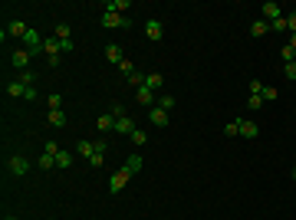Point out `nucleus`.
I'll list each match as a JSON object with an SVG mask.
<instances>
[{"label":"nucleus","instance_id":"obj_14","mask_svg":"<svg viewBox=\"0 0 296 220\" xmlns=\"http://www.w3.org/2000/svg\"><path fill=\"white\" fill-rule=\"evenodd\" d=\"M106 10H109V13H122V17H129L125 10H132V0H109V3H106Z\"/></svg>","mask_w":296,"mask_h":220},{"label":"nucleus","instance_id":"obj_22","mask_svg":"<svg viewBox=\"0 0 296 220\" xmlns=\"http://www.w3.org/2000/svg\"><path fill=\"white\" fill-rule=\"evenodd\" d=\"M270 33V23L267 20H253L250 23V36H267Z\"/></svg>","mask_w":296,"mask_h":220},{"label":"nucleus","instance_id":"obj_44","mask_svg":"<svg viewBox=\"0 0 296 220\" xmlns=\"http://www.w3.org/2000/svg\"><path fill=\"white\" fill-rule=\"evenodd\" d=\"M293 181H296V168H293Z\"/></svg>","mask_w":296,"mask_h":220},{"label":"nucleus","instance_id":"obj_32","mask_svg":"<svg viewBox=\"0 0 296 220\" xmlns=\"http://www.w3.org/2000/svg\"><path fill=\"white\" fill-rule=\"evenodd\" d=\"M270 30H273V33H290V26H286V17L273 20V23H270Z\"/></svg>","mask_w":296,"mask_h":220},{"label":"nucleus","instance_id":"obj_27","mask_svg":"<svg viewBox=\"0 0 296 220\" xmlns=\"http://www.w3.org/2000/svg\"><path fill=\"white\" fill-rule=\"evenodd\" d=\"M20 82L27 89H33V86H36V73H33V69H23V73H20Z\"/></svg>","mask_w":296,"mask_h":220},{"label":"nucleus","instance_id":"obj_16","mask_svg":"<svg viewBox=\"0 0 296 220\" xmlns=\"http://www.w3.org/2000/svg\"><path fill=\"white\" fill-rule=\"evenodd\" d=\"M27 30H30V26H27V23L23 20H10V26H7V36H27Z\"/></svg>","mask_w":296,"mask_h":220},{"label":"nucleus","instance_id":"obj_1","mask_svg":"<svg viewBox=\"0 0 296 220\" xmlns=\"http://www.w3.org/2000/svg\"><path fill=\"white\" fill-rule=\"evenodd\" d=\"M30 168L33 165H30V158H27V154H10V158H7V171H10L13 177H23Z\"/></svg>","mask_w":296,"mask_h":220},{"label":"nucleus","instance_id":"obj_10","mask_svg":"<svg viewBox=\"0 0 296 220\" xmlns=\"http://www.w3.org/2000/svg\"><path fill=\"white\" fill-rule=\"evenodd\" d=\"M135 128H138V125H135L132 115H119V119H115V132H119V135H132Z\"/></svg>","mask_w":296,"mask_h":220},{"label":"nucleus","instance_id":"obj_34","mask_svg":"<svg viewBox=\"0 0 296 220\" xmlns=\"http://www.w3.org/2000/svg\"><path fill=\"white\" fill-rule=\"evenodd\" d=\"M46 102H50V112H53V109H63V96H59V92H53Z\"/></svg>","mask_w":296,"mask_h":220},{"label":"nucleus","instance_id":"obj_40","mask_svg":"<svg viewBox=\"0 0 296 220\" xmlns=\"http://www.w3.org/2000/svg\"><path fill=\"white\" fill-rule=\"evenodd\" d=\"M283 73H286V79H293V82H296V63H286Z\"/></svg>","mask_w":296,"mask_h":220},{"label":"nucleus","instance_id":"obj_2","mask_svg":"<svg viewBox=\"0 0 296 220\" xmlns=\"http://www.w3.org/2000/svg\"><path fill=\"white\" fill-rule=\"evenodd\" d=\"M102 26L106 30H125V26H132V17H122V13H102Z\"/></svg>","mask_w":296,"mask_h":220},{"label":"nucleus","instance_id":"obj_20","mask_svg":"<svg viewBox=\"0 0 296 220\" xmlns=\"http://www.w3.org/2000/svg\"><path fill=\"white\" fill-rule=\"evenodd\" d=\"M76 154H82V158H92V154H96V142H76Z\"/></svg>","mask_w":296,"mask_h":220},{"label":"nucleus","instance_id":"obj_28","mask_svg":"<svg viewBox=\"0 0 296 220\" xmlns=\"http://www.w3.org/2000/svg\"><path fill=\"white\" fill-rule=\"evenodd\" d=\"M56 40H73V30H69V23H56Z\"/></svg>","mask_w":296,"mask_h":220},{"label":"nucleus","instance_id":"obj_37","mask_svg":"<svg viewBox=\"0 0 296 220\" xmlns=\"http://www.w3.org/2000/svg\"><path fill=\"white\" fill-rule=\"evenodd\" d=\"M276 99V89L273 86H263V102H273Z\"/></svg>","mask_w":296,"mask_h":220},{"label":"nucleus","instance_id":"obj_35","mask_svg":"<svg viewBox=\"0 0 296 220\" xmlns=\"http://www.w3.org/2000/svg\"><path fill=\"white\" fill-rule=\"evenodd\" d=\"M43 151H46V154H53V158H56V154L63 151V148H59L56 142H43Z\"/></svg>","mask_w":296,"mask_h":220},{"label":"nucleus","instance_id":"obj_26","mask_svg":"<svg viewBox=\"0 0 296 220\" xmlns=\"http://www.w3.org/2000/svg\"><path fill=\"white\" fill-rule=\"evenodd\" d=\"M129 138H132V145H138V148H142V145H148V135H145V128H135Z\"/></svg>","mask_w":296,"mask_h":220},{"label":"nucleus","instance_id":"obj_43","mask_svg":"<svg viewBox=\"0 0 296 220\" xmlns=\"http://www.w3.org/2000/svg\"><path fill=\"white\" fill-rule=\"evenodd\" d=\"M290 46H293V53H296V33H290Z\"/></svg>","mask_w":296,"mask_h":220},{"label":"nucleus","instance_id":"obj_11","mask_svg":"<svg viewBox=\"0 0 296 220\" xmlns=\"http://www.w3.org/2000/svg\"><path fill=\"white\" fill-rule=\"evenodd\" d=\"M135 99H138V105H145V109H152V105H155V102H158V96H155V92H152V89H135Z\"/></svg>","mask_w":296,"mask_h":220},{"label":"nucleus","instance_id":"obj_3","mask_svg":"<svg viewBox=\"0 0 296 220\" xmlns=\"http://www.w3.org/2000/svg\"><path fill=\"white\" fill-rule=\"evenodd\" d=\"M145 36H148L152 43H158L164 36V23L158 20V17H148V20H145Z\"/></svg>","mask_w":296,"mask_h":220},{"label":"nucleus","instance_id":"obj_30","mask_svg":"<svg viewBox=\"0 0 296 220\" xmlns=\"http://www.w3.org/2000/svg\"><path fill=\"white\" fill-rule=\"evenodd\" d=\"M247 109H250V112H260L263 109V96H247Z\"/></svg>","mask_w":296,"mask_h":220},{"label":"nucleus","instance_id":"obj_7","mask_svg":"<svg viewBox=\"0 0 296 220\" xmlns=\"http://www.w3.org/2000/svg\"><path fill=\"white\" fill-rule=\"evenodd\" d=\"M30 59H33V53H27V49H17V53L10 56V66L23 73V69H30Z\"/></svg>","mask_w":296,"mask_h":220},{"label":"nucleus","instance_id":"obj_18","mask_svg":"<svg viewBox=\"0 0 296 220\" xmlns=\"http://www.w3.org/2000/svg\"><path fill=\"white\" fill-rule=\"evenodd\" d=\"M106 59H109V63H115V66H119L122 59H125V56H122V46L109 43V46H106Z\"/></svg>","mask_w":296,"mask_h":220},{"label":"nucleus","instance_id":"obj_15","mask_svg":"<svg viewBox=\"0 0 296 220\" xmlns=\"http://www.w3.org/2000/svg\"><path fill=\"white\" fill-rule=\"evenodd\" d=\"M96 128L102 135H106V132H115V115H112V112H109V115H99V119H96Z\"/></svg>","mask_w":296,"mask_h":220},{"label":"nucleus","instance_id":"obj_46","mask_svg":"<svg viewBox=\"0 0 296 220\" xmlns=\"http://www.w3.org/2000/svg\"><path fill=\"white\" fill-rule=\"evenodd\" d=\"M293 63H296V56H293Z\"/></svg>","mask_w":296,"mask_h":220},{"label":"nucleus","instance_id":"obj_23","mask_svg":"<svg viewBox=\"0 0 296 220\" xmlns=\"http://www.w3.org/2000/svg\"><path fill=\"white\" fill-rule=\"evenodd\" d=\"M175 96H171V92H161V96H158V102H155V105H161V109L164 112H171V109H175Z\"/></svg>","mask_w":296,"mask_h":220},{"label":"nucleus","instance_id":"obj_42","mask_svg":"<svg viewBox=\"0 0 296 220\" xmlns=\"http://www.w3.org/2000/svg\"><path fill=\"white\" fill-rule=\"evenodd\" d=\"M286 26H290V33H296V10L286 17Z\"/></svg>","mask_w":296,"mask_h":220},{"label":"nucleus","instance_id":"obj_29","mask_svg":"<svg viewBox=\"0 0 296 220\" xmlns=\"http://www.w3.org/2000/svg\"><path fill=\"white\" fill-rule=\"evenodd\" d=\"M224 135H227V138H241V122H227V125H224Z\"/></svg>","mask_w":296,"mask_h":220},{"label":"nucleus","instance_id":"obj_41","mask_svg":"<svg viewBox=\"0 0 296 220\" xmlns=\"http://www.w3.org/2000/svg\"><path fill=\"white\" fill-rule=\"evenodd\" d=\"M293 56H296V53H293V46L286 43V46H283V59H286V63H293Z\"/></svg>","mask_w":296,"mask_h":220},{"label":"nucleus","instance_id":"obj_13","mask_svg":"<svg viewBox=\"0 0 296 220\" xmlns=\"http://www.w3.org/2000/svg\"><path fill=\"white\" fill-rule=\"evenodd\" d=\"M241 122V138H257L260 135V125L257 122H250V119H237Z\"/></svg>","mask_w":296,"mask_h":220},{"label":"nucleus","instance_id":"obj_5","mask_svg":"<svg viewBox=\"0 0 296 220\" xmlns=\"http://www.w3.org/2000/svg\"><path fill=\"white\" fill-rule=\"evenodd\" d=\"M129 181H132V174L125 171V168H119V171H115V174L109 177V191H112V194H119V191H122L125 184H129Z\"/></svg>","mask_w":296,"mask_h":220},{"label":"nucleus","instance_id":"obj_45","mask_svg":"<svg viewBox=\"0 0 296 220\" xmlns=\"http://www.w3.org/2000/svg\"><path fill=\"white\" fill-rule=\"evenodd\" d=\"M3 220H17V217H3Z\"/></svg>","mask_w":296,"mask_h":220},{"label":"nucleus","instance_id":"obj_17","mask_svg":"<svg viewBox=\"0 0 296 220\" xmlns=\"http://www.w3.org/2000/svg\"><path fill=\"white\" fill-rule=\"evenodd\" d=\"M7 96H13V99H23V96H27V86H23L20 79H13V82H7Z\"/></svg>","mask_w":296,"mask_h":220},{"label":"nucleus","instance_id":"obj_8","mask_svg":"<svg viewBox=\"0 0 296 220\" xmlns=\"http://www.w3.org/2000/svg\"><path fill=\"white\" fill-rule=\"evenodd\" d=\"M260 10H263V20H267V23H273V20H280V17H283L280 3H273V0H267V3H263Z\"/></svg>","mask_w":296,"mask_h":220},{"label":"nucleus","instance_id":"obj_24","mask_svg":"<svg viewBox=\"0 0 296 220\" xmlns=\"http://www.w3.org/2000/svg\"><path fill=\"white\" fill-rule=\"evenodd\" d=\"M142 158H138V154H132L129 161H125V171H129V174H138V171H142Z\"/></svg>","mask_w":296,"mask_h":220},{"label":"nucleus","instance_id":"obj_12","mask_svg":"<svg viewBox=\"0 0 296 220\" xmlns=\"http://www.w3.org/2000/svg\"><path fill=\"white\" fill-rule=\"evenodd\" d=\"M43 53H46V63H50V59H59V53H63V49H59V40H56V36H46Z\"/></svg>","mask_w":296,"mask_h":220},{"label":"nucleus","instance_id":"obj_6","mask_svg":"<svg viewBox=\"0 0 296 220\" xmlns=\"http://www.w3.org/2000/svg\"><path fill=\"white\" fill-rule=\"evenodd\" d=\"M148 122H152V125H158V128H164V125L171 122V115H168L161 105H152V109H148Z\"/></svg>","mask_w":296,"mask_h":220},{"label":"nucleus","instance_id":"obj_9","mask_svg":"<svg viewBox=\"0 0 296 220\" xmlns=\"http://www.w3.org/2000/svg\"><path fill=\"white\" fill-rule=\"evenodd\" d=\"M145 89H152L155 96H161V89H164V76H161V73H148V76H145Z\"/></svg>","mask_w":296,"mask_h":220},{"label":"nucleus","instance_id":"obj_36","mask_svg":"<svg viewBox=\"0 0 296 220\" xmlns=\"http://www.w3.org/2000/svg\"><path fill=\"white\" fill-rule=\"evenodd\" d=\"M119 69L125 73V76H132V73H135V63H132V59H122V63H119Z\"/></svg>","mask_w":296,"mask_h":220},{"label":"nucleus","instance_id":"obj_25","mask_svg":"<svg viewBox=\"0 0 296 220\" xmlns=\"http://www.w3.org/2000/svg\"><path fill=\"white\" fill-rule=\"evenodd\" d=\"M145 76H148V73H142V69H135V73H132V76H125V79H129V82H132L135 89H142V86H145Z\"/></svg>","mask_w":296,"mask_h":220},{"label":"nucleus","instance_id":"obj_19","mask_svg":"<svg viewBox=\"0 0 296 220\" xmlns=\"http://www.w3.org/2000/svg\"><path fill=\"white\" fill-rule=\"evenodd\" d=\"M46 122H50L53 128H63V125H66V115H63V109H53V112H46Z\"/></svg>","mask_w":296,"mask_h":220},{"label":"nucleus","instance_id":"obj_21","mask_svg":"<svg viewBox=\"0 0 296 220\" xmlns=\"http://www.w3.org/2000/svg\"><path fill=\"white\" fill-rule=\"evenodd\" d=\"M36 168H40V171H53V168H56V158H53V154H40V158H36Z\"/></svg>","mask_w":296,"mask_h":220},{"label":"nucleus","instance_id":"obj_33","mask_svg":"<svg viewBox=\"0 0 296 220\" xmlns=\"http://www.w3.org/2000/svg\"><path fill=\"white\" fill-rule=\"evenodd\" d=\"M247 96H263V82H260V79H250V86H247Z\"/></svg>","mask_w":296,"mask_h":220},{"label":"nucleus","instance_id":"obj_38","mask_svg":"<svg viewBox=\"0 0 296 220\" xmlns=\"http://www.w3.org/2000/svg\"><path fill=\"white\" fill-rule=\"evenodd\" d=\"M59 49H63V53H73L76 43H73V40H59Z\"/></svg>","mask_w":296,"mask_h":220},{"label":"nucleus","instance_id":"obj_39","mask_svg":"<svg viewBox=\"0 0 296 220\" xmlns=\"http://www.w3.org/2000/svg\"><path fill=\"white\" fill-rule=\"evenodd\" d=\"M102 158H106V154H92V158H89V168H102Z\"/></svg>","mask_w":296,"mask_h":220},{"label":"nucleus","instance_id":"obj_4","mask_svg":"<svg viewBox=\"0 0 296 220\" xmlns=\"http://www.w3.org/2000/svg\"><path fill=\"white\" fill-rule=\"evenodd\" d=\"M43 43H46V40L30 26V30H27V36H23V49H27V53H36V49H43Z\"/></svg>","mask_w":296,"mask_h":220},{"label":"nucleus","instance_id":"obj_31","mask_svg":"<svg viewBox=\"0 0 296 220\" xmlns=\"http://www.w3.org/2000/svg\"><path fill=\"white\" fill-rule=\"evenodd\" d=\"M69 165H73V154H69V151L56 154V168H69Z\"/></svg>","mask_w":296,"mask_h":220}]
</instances>
